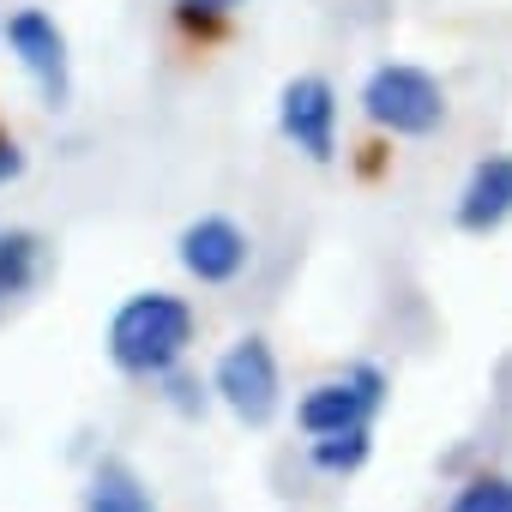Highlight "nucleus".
<instances>
[{"label": "nucleus", "mask_w": 512, "mask_h": 512, "mask_svg": "<svg viewBox=\"0 0 512 512\" xmlns=\"http://www.w3.org/2000/svg\"><path fill=\"white\" fill-rule=\"evenodd\" d=\"M211 392L223 398V410H229L235 422L266 428V422L284 410V368H278L272 344H266L260 332L235 338V344L217 356V368H211Z\"/></svg>", "instance_id": "3"}, {"label": "nucleus", "mask_w": 512, "mask_h": 512, "mask_svg": "<svg viewBox=\"0 0 512 512\" xmlns=\"http://www.w3.org/2000/svg\"><path fill=\"white\" fill-rule=\"evenodd\" d=\"M0 133H7V127H0Z\"/></svg>", "instance_id": "15"}, {"label": "nucleus", "mask_w": 512, "mask_h": 512, "mask_svg": "<svg viewBox=\"0 0 512 512\" xmlns=\"http://www.w3.org/2000/svg\"><path fill=\"white\" fill-rule=\"evenodd\" d=\"M19 175H25V151L13 145V133H0V187L19 181Z\"/></svg>", "instance_id": "14"}, {"label": "nucleus", "mask_w": 512, "mask_h": 512, "mask_svg": "<svg viewBox=\"0 0 512 512\" xmlns=\"http://www.w3.org/2000/svg\"><path fill=\"white\" fill-rule=\"evenodd\" d=\"M452 223H458L464 235H488V229L512 223V157H506V151L482 157V163L464 175L458 205H452Z\"/></svg>", "instance_id": "8"}, {"label": "nucleus", "mask_w": 512, "mask_h": 512, "mask_svg": "<svg viewBox=\"0 0 512 512\" xmlns=\"http://www.w3.org/2000/svg\"><path fill=\"white\" fill-rule=\"evenodd\" d=\"M43 272V235L37 229H0V314L19 308Z\"/></svg>", "instance_id": "9"}, {"label": "nucleus", "mask_w": 512, "mask_h": 512, "mask_svg": "<svg viewBox=\"0 0 512 512\" xmlns=\"http://www.w3.org/2000/svg\"><path fill=\"white\" fill-rule=\"evenodd\" d=\"M446 512H512V482L506 476H470Z\"/></svg>", "instance_id": "12"}, {"label": "nucleus", "mask_w": 512, "mask_h": 512, "mask_svg": "<svg viewBox=\"0 0 512 512\" xmlns=\"http://www.w3.org/2000/svg\"><path fill=\"white\" fill-rule=\"evenodd\" d=\"M278 133L308 157V163H332L338 157V91L320 73H296L278 91Z\"/></svg>", "instance_id": "5"}, {"label": "nucleus", "mask_w": 512, "mask_h": 512, "mask_svg": "<svg viewBox=\"0 0 512 512\" xmlns=\"http://www.w3.org/2000/svg\"><path fill=\"white\" fill-rule=\"evenodd\" d=\"M0 43L13 49V61L25 67V79L43 91L49 109H67L73 97V55H67V31L55 25V13L43 7H19L0 19Z\"/></svg>", "instance_id": "4"}, {"label": "nucleus", "mask_w": 512, "mask_h": 512, "mask_svg": "<svg viewBox=\"0 0 512 512\" xmlns=\"http://www.w3.org/2000/svg\"><path fill=\"white\" fill-rule=\"evenodd\" d=\"M85 512H157L145 482L121 464V458H103L91 470V488H85Z\"/></svg>", "instance_id": "10"}, {"label": "nucleus", "mask_w": 512, "mask_h": 512, "mask_svg": "<svg viewBox=\"0 0 512 512\" xmlns=\"http://www.w3.org/2000/svg\"><path fill=\"white\" fill-rule=\"evenodd\" d=\"M362 115L392 139H428L446 127V85L416 61H380L362 79Z\"/></svg>", "instance_id": "2"}, {"label": "nucleus", "mask_w": 512, "mask_h": 512, "mask_svg": "<svg viewBox=\"0 0 512 512\" xmlns=\"http://www.w3.org/2000/svg\"><path fill=\"white\" fill-rule=\"evenodd\" d=\"M193 332H199V314H193L187 296H175V290H139V296H127L115 308L103 344H109L115 374H127V380H163L193 350Z\"/></svg>", "instance_id": "1"}, {"label": "nucleus", "mask_w": 512, "mask_h": 512, "mask_svg": "<svg viewBox=\"0 0 512 512\" xmlns=\"http://www.w3.org/2000/svg\"><path fill=\"white\" fill-rule=\"evenodd\" d=\"M386 404V374L374 362H356L350 374L338 380H320L302 404H296V422L308 434H338V428H362L374 422V410Z\"/></svg>", "instance_id": "7"}, {"label": "nucleus", "mask_w": 512, "mask_h": 512, "mask_svg": "<svg viewBox=\"0 0 512 512\" xmlns=\"http://www.w3.org/2000/svg\"><path fill=\"white\" fill-rule=\"evenodd\" d=\"M368 452H374V434H368V422H362V428L314 434V446H308V464H314L320 476H356V470L368 464Z\"/></svg>", "instance_id": "11"}, {"label": "nucleus", "mask_w": 512, "mask_h": 512, "mask_svg": "<svg viewBox=\"0 0 512 512\" xmlns=\"http://www.w3.org/2000/svg\"><path fill=\"white\" fill-rule=\"evenodd\" d=\"M235 7H241V0H175V19H181V25H199V31H205V25L229 19Z\"/></svg>", "instance_id": "13"}, {"label": "nucleus", "mask_w": 512, "mask_h": 512, "mask_svg": "<svg viewBox=\"0 0 512 512\" xmlns=\"http://www.w3.org/2000/svg\"><path fill=\"white\" fill-rule=\"evenodd\" d=\"M175 260H181L187 278H199V284L217 290V284H235V278L247 272L253 241H247V229H241L235 217L205 211V217H193V223L175 235Z\"/></svg>", "instance_id": "6"}]
</instances>
